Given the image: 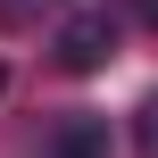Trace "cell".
<instances>
[{"mask_svg": "<svg viewBox=\"0 0 158 158\" xmlns=\"http://www.w3.org/2000/svg\"><path fill=\"white\" fill-rule=\"evenodd\" d=\"M142 158H158V100L142 108Z\"/></svg>", "mask_w": 158, "mask_h": 158, "instance_id": "3", "label": "cell"}, {"mask_svg": "<svg viewBox=\"0 0 158 158\" xmlns=\"http://www.w3.org/2000/svg\"><path fill=\"white\" fill-rule=\"evenodd\" d=\"M0 92H8V67H0Z\"/></svg>", "mask_w": 158, "mask_h": 158, "instance_id": "6", "label": "cell"}, {"mask_svg": "<svg viewBox=\"0 0 158 158\" xmlns=\"http://www.w3.org/2000/svg\"><path fill=\"white\" fill-rule=\"evenodd\" d=\"M50 158H108V117H67L50 133Z\"/></svg>", "mask_w": 158, "mask_h": 158, "instance_id": "2", "label": "cell"}, {"mask_svg": "<svg viewBox=\"0 0 158 158\" xmlns=\"http://www.w3.org/2000/svg\"><path fill=\"white\" fill-rule=\"evenodd\" d=\"M133 17H142V25H150V33H158V0H133Z\"/></svg>", "mask_w": 158, "mask_h": 158, "instance_id": "5", "label": "cell"}, {"mask_svg": "<svg viewBox=\"0 0 158 158\" xmlns=\"http://www.w3.org/2000/svg\"><path fill=\"white\" fill-rule=\"evenodd\" d=\"M50 58H58L67 75H100V67L117 58V17H108V8H75V17L50 33Z\"/></svg>", "mask_w": 158, "mask_h": 158, "instance_id": "1", "label": "cell"}, {"mask_svg": "<svg viewBox=\"0 0 158 158\" xmlns=\"http://www.w3.org/2000/svg\"><path fill=\"white\" fill-rule=\"evenodd\" d=\"M33 8H42V0H0V17H33Z\"/></svg>", "mask_w": 158, "mask_h": 158, "instance_id": "4", "label": "cell"}]
</instances>
